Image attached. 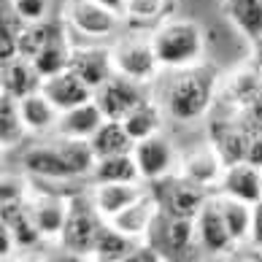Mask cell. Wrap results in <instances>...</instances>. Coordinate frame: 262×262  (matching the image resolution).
<instances>
[{
    "label": "cell",
    "instance_id": "obj_1",
    "mask_svg": "<svg viewBox=\"0 0 262 262\" xmlns=\"http://www.w3.org/2000/svg\"><path fill=\"white\" fill-rule=\"evenodd\" d=\"M213 103V76L200 68H181L162 86L160 105L176 122H198L208 114Z\"/></svg>",
    "mask_w": 262,
    "mask_h": 262
},
{
    "label": "cell",
    "instance_id": "obj_2",
    "mask_svg": "<svg viewBox=\"0 0 262 262\" xmlns=\"http://www.w3.org/2000/svg\"><path fill=\"white\" fill-rule=\"evenodd\" d=\"M151 43H154L160 65L168 68V71L192 68L203 57V30H200V25L189 22V19L165 22L162 27L154 30Z\"/></svg>",
    "mask_w": 262,
    "mask_h": 262
},
{
    "label": "cell",
    "instance_id": "obj_3",
    "mask_svg": "<svg viewBox=\"0 0 262 262\" xmlns=\"http://www.w3.org/2000/svg\"><path fill=\"white\" fill-rule=\"evenodd\" d=\"M68 200H71V208H68V222H65V230L60 235V246L65 251H71V254L90 257L95 249V241L100 235V227L105 225V219L95 208L92 195H73Z\"/></svg>",
    "mask_w": 262,
    "mask_h": 262
},
{
    "label": "cell",
    "instance_id": "obj_4",
    "mask_svg": "<svg viewBox=\"0 0 262 262\" xmlns=\"http://www.w3.org/2000/svg\"><path fill=\"white\" fill-rule=\"evenodd\" d=\"M111 54H114L116 73L127 76L133 81H141V84L151 81L162 68L160 60H157V52H154L151 38H141V35L122 38V41L111 49Z\"/></svg>",
    "mask_w": 262,
    "mask_h": 262
},
{
    "label": "cell",
    "instance_id": "obj_5",
    "mask_svg": "<svg viewBox=\"0 0 262 262\" xmlns=\"http://www.w3.org/2000/svg\"><path fill=\"white\" fill-rule=\"evenodd\" d=\"M160 195H154L160 203V211H165L168 216H189L195 219L198 211L203 208V203L208 200L206 187L184 179L181 173L179 176H165L160 181H154Z\"/></svg>",
    "mask_w": 262,
    "mask_h": 262
},
{
    "label": "cell",
    "instance_id": "obj_6",
    "mask_svg": "<svg viewBox=\"0 0 262 262\" xmlns=\"http://www.w3.org/2000/svg\"><path fill=\"white\" fill-rule=\"evenodd\" d=\"M195 235H198L200 251H206V254H225V251L235 246V241H232L230 230H227L225 213H222V206H219V195L216 198L208 195V200L198 211Z\"/></svg>",
    "mask_w": 262,
    "mask_h": 262
},
{
    "label": "cell",
    "instance_id": "obj_7",
    "mask_svg": "<svg viewBox=\"0 0 262 262\" xmlns=\"http://www.w3.org/2000/svg\"><path fill=\"white\" fill-rule=\"evenodd\" d=\"M65 19L71 30L81 33L84 38H105L119 25V14L100 6L98 0H71L65 8Z\"/></svg>",
    "mask_w": 262,
    "mask_h": 262
},
{
    "label": "cell",
    "instance_id": "obj_8",
    "mask_svg": "<svg viewBox=\"0 0 262 262\" xmlns=\"http://www.w3.org/2000/svg\"><path fill=\"white\" fill-rule=\"evenodd\" d=\"M143 100L146 98H143L141 81H133L122 73H114L100 90H95V103L100 105L105 119H124Z\"/></svg>",
    "mask_w": 262,
    "mask_h": 262
},
{
    "label": "cell",
    "instance_id": "obj_9",
    "mask_svg": "<svg viewBox=\"0 0 262 262\" xmlns=\"http://www.w3.org/2000/svg\"><path fill=\"white\" fill-rule=\"evenodd\" d=\"M133 157L138 162L141 179L143 181H160L165 176H170L173 165H176V151H173V143L165 138L162 133L149 135L143 141H135L133 146Z\"/></svg>",
    "mask_w": 262,
    "mask_h": 262
},
{
    "label": "cell",
    "instance_id": "obj_10",
    "mask_svg": "<svg viewBox=\"0 0 262 262\" xmlns=\"http://www.w3.org/2000/svg\"><path fill=\"white\" fill-rule=\"evenodd\" d=\"M27 208H30V216L38 232L43 235V241H60L68 222L71 200L54 195V192H38V195L27 198Z\"/></svg>",
    "mask_w": 262,
    "mask_h": 262
},
{
    "label": "cell",
    "instance_id": "obj_11",
    "mask_svg": "<svg viewBox=\"0 0 262 262\" xmlns=\"http://www.w3.org/2000/svg\"><path fill=\"white\" fill-rule=\"evenodd\" d=\"M41 92L49 98L60 111H68V108H76L86 100H95V90L86 84L81 76H76L71 68L62 73L52 76V79H43V86Z\"/></svg>",
    "mask_w": 262,
    "mask_h": 262
},
{
    "label": "cell",
    "instance_id": "obj_12",
    "mask_svg": "<svg viewBox=\"0 0 262 262\" xmlns=\"http://www.w3.org/2000/svg\"><path fill=\"white\" fill-rule=\"evenodd\" d=\"M219 195H230L246 203H259L262 200V168L251 162H235L227 165L219 181Z\"/></svg>",
    "mask_w": 262,
    "mask_h": 262
},
{
    "label": "cell",
    "instance_id": "obj_13",
    "mask_svg": "<svg viewBox=\"0 0 262 262\" xmlns=\"http://www.w3.org/2000/svg\"><path fill=\"white\" fill-rule=\"evenodd\" d=\"M90 195L95 208L100 211V216L108 222L119 211L133 206L141 195H146V189L141 187V181H108V184H95Z\"/></svg>",
    "mask_w": 262,
    "mask_h": 262
},
{
    "label": "cell",
    "instance_id": "obj_14",
    "mask_svg": "<svg viewBox=\"0 0 262 262\" xmlns=\"http://www.w3.org/2000/svg\"><path fill=\"white\" fill-rule=\"evenodd\" d=\"M71 71L76 76L92 86V90H100V86L116 73L114 68V54L111 49H103V46H90V49H73L71 57Z\"/></svg>",
    "mask_w": 262,
    "mask_h": 262
},
{
    "label": "cell",
    "instance_id": "obj_15",
    "mask_svg": "<svg viewBox=\"0 0 262 262\" xmlns=\"http://www.w3.org/2000/svg\"><path fill=\"white\" fill-rule=\"evenodd\" d=\"M22 165L33 179H41V181H73L76 179L71 165L65 162V157L57 149V143L33 146L30 151H25Z\"/></svg>",
    "mask_w": 262,
    "mask_h": 262
},
{
    "label": "cell",
    "instance_id": "obj_16",
    "mask_svg": "<svg viewBox=\"0 0 262 262\" xmlns=\"http://www.w3.org/2000/svg\"><path fill=\"white\" fill-rule=\"evenodd\" d=\"M157 213H160V203L154 195H141L138 200L133 203V206H127L124 211H119L114 219H108L111 225L124 232V235H130L135 241H146L149 235V230L154 225V219H157Z\"/></svg>",
    "mask_w": 262,
    "mask_h": 262
},
{
    "label": "cell",
    "instance_id": "obj_17",
    "mask_svg": "<svg viewBox=\"0 0 262 262\" xmlns=\"http://www.w3.org/2000/svg\"><path fill=\"white\" fill-rule=\"evenodd\" d=\"M225 160L219 157V151L213 149V143L208 146H200L195 151H189L181 162V176L200 184V187H219L222 173H225Z\"/></svg>",
    "mask_w": 262,
    "mask_h": 262
},
{
    "label": "cell",
    "instance_id": "obj_18",
    "mask_svg": "<svg viewBox=\"0 0 262 262\" xmlns=\"http://www.w3.org/2000/svg\"><path fill=\"white\" fill-rule=\"evenodd\" d=\"M43 86V76L35 71L33 60H27V57H14V60L3 62V73H0V90L6 95H11V98L22 100L27 95L33 92H41Z\"/></svg>",
    "mask_w": 262,
    "mask_h": 262
},
{
    "label": "cell",
    "instance_id": "obj_19",
    "mask_svg": "<svg viewBox=\"0 0 262 262\" xmlns=\"http://www.w3.org/2000/svg\"><path fill=\"white\" fill-rule=\"evenodd\" d=\"M105 122V114L95 100H86L76 108L60 111V122H57V135H68V138H92Z\"/></svg>",
    "mask_w": 262,
    "mask_h": 262
},
{
    "label": "cell",
    "instance_id": "obj_20",
    "mask_svg": "<svg viewBox=\"0 0 262 262\" xmlns=\"http://www.w3.org/2000/svg\"><path fill=\"white\" fill-rule=\"evenodd\" d=\"M19 114H22L25 130L35 135L57 130V122H60V108L43 92H33L19 100Z\"/></svg>",
    "mask_w": 262,
    "mask_h": 262
},
{
    "label": "cell",
    "instance_id": "obj_21",
    "mask_svg": "<svg viewBox=\"0 0 262 262\" xmlns=\"http://www.w3.org/2000/svg\"><path fill=\"white\" fill-rule=\"evenodd\" d=\"M211 143L219 151V157L225 160V165L246 162V146H249V130L244 124H213L211 130Z\"/></svg>",
    "mask_w": 262,
    "mask_h": 262
},
{
    "label": "cell",
    "instance_id": "obj_22",
    "mask_svg": "<svg viewBox=\"0 0 262 262\" xmlns=\"http://www.w3.org/2000/svg\"><path fill=\"white\" fill-rule=\"evenodd\" d=\"M141 241H135L130 235H124L119 232L111 222H105L100 227V235L95 241V249H92V259H100V262H124L133 257L135 246H138Z\"/></svg>",
    "mask_w": 262,
    "mask_h": 262
},
{
    "label": "cell",
    "instance_id": "obj_23",
    "mask_svg": "<svg viewBox=\"0 0 262 262\" xmlns=\"http://www.w3.org/2000/svg\"><path fill=\"white\" fill-rule=\"evenodd\" d=\"M90 141H92V149H95V154H98V160L111 157V154H127L135 146L133 135L127 133L122 119H105L100 124V130L95 133Z\"/></svg>",
    "mask_w": 262,
    "mask_h": 262
},
{
    "label": "cell",
    "instance_id": "obj_24",
    "mask_svg": "<svg viewBox=\"0 0 262 262\" xmlns=\"http://www.w3.org/2000/svg\"><path fill=\"white\" fill-rule=\"evenodd\" d=\"M54 143H57V149H60V154L65 157V162L71 165L76 179L92 176L95 165H98V154H95L90 138H68V135H57Z\"/></svg>",
    "mask_w": 262,
    "mask_h": 262
},
{
    "label": "cell",
    "instance_id": "obj_25",
    "mask_svg": "<svg viewBox=\"0 0 262 262\" xmlns=\"http://www.w3.org/2000/svg\"><path fill=\"white\" fill-rule=\"evenodd\" d=\"M95 184H108V181H143L138 162H135L133 151L127 154H111V157H100L92 170Z\"/></svg>",
    "mask_w": 262,
    "mask_h": 262
},
{
    "label": "cell",
    "instance_id": "obj_26",
    "mask_svg": "<svg viewBox=\"0 0 262 262\" xmlns=\"http://www.w3.org/2000/svg\"><path fill=\"white\" fill-rule=\"evenodd\" d=\"M225 11L249 41L262 38V0H225Z\"/></svg>",
    "mask_w": 262,
    "mask_h": 262
},
{
    "label": "cell",
    "instance_id": "obj_27",
    "mask_svg": "<svg viewBox=\"0 0 262 262\" xmlns=\"http://www.w3.org/2000/svg\"><path fill=\"white\" fill-rule=\"evenodd\" d=\"M219 206H222V213H225L227 230H230L232 241H235V246H238V244H249L254 206H251V203H246V200L230 198V195H219Z\"/></svg>",
    "mask_w": 262,
    "mask_h": 262
},
{
    "label": "cell",
    "instance_id": "obj_28",
    "mask_svg": "<svg viewBox=\"0 0 262 262\" xmlns=\"http://www.w3.org/2000/svg\"><path fill=\"white\" fill-rule=\"evenodd\" d=\"M71 57H73V49L68 46V38L60 33L33 57V65H35V71L41 73L43 79H52V76H57V73H62V71L71 68Z\"/></svg>",
    "mask_w": 262,
    "mask_h": 262
},
{
    "label": "cell",
    "instance_id": "obj_29",
    "mask_svg": "<svg viewBox=\"0 0 262 262\" xmlns=\"http://www.w3.org/2000/svg\"><path fill=\"white\" fill-rule=\"evenodd\" d=\"M122 122H124V127H127V133L133 135V141H143V138H149V135L160 133V127H162V105L146 98L143 103L135 105Z\"/></svg>",
    "mask_w": 262,
    "mask_h": 262
},
{
    "label": "cell",
    "instance_id": "obj_30",
    "mask_svg": "<svg viewBox=\"0 0 262 262\" xmlns=\"http://www.w3.org/2000/svg\"><path fill=\"white\" fill-rule=\"evenodd\" d=\"M227 95H230V103L244 111L246 105H251L262 95V71H257V68L235 71L227 81Z\"/></svg>",
    "mask_w": 262,
    "mask_h": 262
},
{
    "label": "cell",
    "instance_id": "obj_31",
    "mask_svg": "<svg viewBox=\"0 0 262 262\" xmlns=\"http://www.w3.org/2000/svg\"><path fill=\"white\" fill-rule=\"evenodd\" d=\"M25 133L27 130H25L22 114H19V100L3 92L0 95V143H3V149L16 146Z\"/></svg>",
    "mask_w": 262,
    "mask_h": 262
},
{
    "label": "cell",
    "instance_id": "obj_32",
    "mask_svg": "<svg viewBox=\"0 0 262 262\" xmlns=\"http://www.w3.org/2000/svg\"><path fill=\"white\" fill-rule=\"evenodd\" d=\"M60 33H62L60 25H52V22H46V19L43 22H33V25H22V30H19V54L27 57V60H33V57Z\"/></svg>",
    "mask_w": 262,
    "mask_h": 262
},
{
    "label": "cell",
    "instance_id": "obj_33",
    "mask_svg": "<svg viewBox=\"0 0 262 262\" xmlns=\"http://www.w3.org/2000/svg\"><path fill=\"white\" fill-rule=\"evenodd\" d=\"M52 0H11V11L22 19V25L43 22L49 16Z\"/></svg>",
    "mask_w": 262,
    "mask_h": 262
},
{
    "label": "cell",
    "instance_id": "obj_34",
    "mask_svg": "<svg viewBox=\"0 0 262 262\" xmlns=\"http://www.w3.org/2000/svg\"><path fill=\"white\" fill-rule=\"evenodd\" d=\"M165 11V0H127V14L135 22H151Z\"/></svg>",
    "mask_w": 262,
    "mask_h": 262
},
{
    "label": "cell",
    "instance_id": "obj_35",
    "mask_svg": "<svg viewBox=\"0 0 262 262\" xmlns=\"http://www.w3.org/2000/svg\"><path fill=\"white\" fill-rule=\"evenodd\" d=\"M27 198H30V192H27L25 181L3 176V187H0V208H3V206H19V203H27Z\"/></svg>",
    "mask_w": 262,
    "mask_h": 262
},
{
    "label": "cell",
    "instance_id": "obj_36",
    "mask_svg": "<svg viewBox=\"0 0 262 262\" xmlns=\"http://www.w3.org/2000/svg\"><path fill=\"white\" fill-rule=\"evenodd\" d=\"M241 124H244L246 130H262V95L241 111Z\"/></svg>",
    "mask_w": 262,
    "mask_h": 262
},
{
    "label": "cell",
    "instance_id": "obj_37",
    "mask_svg": "<svg viewBox=\"0 0 262 262\" xmlns=\"http://www.w3.org/2000/svg\"><path fill=\"white\" fill-rule=\"evenodd\" d=\"M246 162L262 168V130H249V146H246Z\"/></svg>",
    "mask_w": 262,
    "mask_h": 262
},
{
    "label": "cell",
    "instance_id": "obj_38",
    "mask_svg": "<svg viewBox=\"0 0 262 262\" xmlns=\"http://www.w3.org/2000/svg\"><path fill=\"white\" fill-rule=\"evenodd\" d=\"M249 246L254 251H262V200L254 203V216H251V235Z\"/></svg>",
    "mask_w": 262,
    "mask_h": 262
},
{
    "label": "cell",
    "instance_id": "obj_39",
    "mask_svg": "<svg viewBox=\"0 0 262 262\" xmlns=\"http://www.w3.org/2000/svg\"><path fill=\"white\" fill-rule=\"evenodd\" d=\"M16 249H19V244H16V238H14L11 227H8L6 222H0V257L8 259Z\"/></svg>",
    "mask_w": 262,
    "mask_h": 262
},
{
    "label": "cell",
    "instance_id": "obj_40",
    "mask_svg": "<svg viewBox=\"0 0 262 262\" xmlns=\"http://www.w3.org/2000/svg\"><path fill=\"white\" fill-rule=\"evenodd\" d=\"M100 6H105V8H111L114 14H119V16H124L127 14V0H98Z\"/></svg>",
    "mask_w": 262,
    "mask_h": 262
},
{
    "label": "cell",
    "instance_id": "obj_41",
    "mask_svg": "<svg viewBox=\"0 0 262 262\" xmlns=\"http://www.w3.org/2000/svg\"><path fill=\"white\" fill-rule=\"evenodd\" d=\"M254 46H257V57H259V65H262V38H259V41H257Z\"/></svg>",
    "mask_w": 262,
    "mask_h": 262
}]
</instances>
